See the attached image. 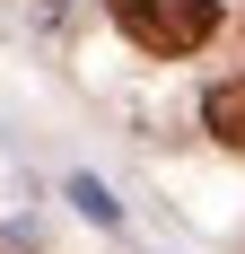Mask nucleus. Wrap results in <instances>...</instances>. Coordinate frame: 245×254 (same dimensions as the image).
Here are the masks:
<instances>
[{
    "instance_id": "nucleus-3",
    "label": "nucleus",
    "mask_w": 245,
    "mask_h": 254,
    "mask_svg": "<svg viewBox=\"0 0 245 254\" xmlns=\"http://www.w3.org/2000/svg\"><path fill=\"white\" fill-rule=\"evenodd\" d=\"M70 193H79V210H88V219H114V202H105V184H88V176H79Z\"/></svg>"
},
{
    "instance_id": "nucleus-2",
    "label": "nucleus",
    "mask_w": 245,
    "mask_h": 254,
    "mask_svg": "<svg viewBox=\"0 0 245 254\" xmlns=\"http://www.w3.org/2000/svg\"><path fill=\"white\" fill-rule=\"evenodd\" d=\"M201 114H210V131H219L228 149H245V79H228V88H210V105H201Z\"/></svg>"
},
{
    "instance_id": "nucleus-1",
    "label": "nucleus",
    "mask_w": 245,
    "mask_h": 254,
    "mask_svg": "<svg viewBox=\"0 0 245 254\" xmlns=\"http://www.w3.org/2000/svg\"><path fill=\"white\" fill-rule=\"evenodd\" d=\"M210 18H219L210 0H114V26L149 53H193L210 35Z\"/></svg>"
}]
</instances>
